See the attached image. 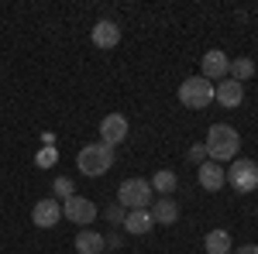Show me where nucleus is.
<instances>
[{
	"label": "nucleus",
	"mask_w": 258,
	"mask_h": 254,
	"mask_svg": "<svg viewBox=\"0 0 258 254\" xmlns=\"http://www.w3.org/2000/svg\"><path fill=\"white\" fill-rule=\"evenodd\" d=\"M203 148H207V158H210V161L224 165V161H234V158H238L241 137H238V131H234L231 124H214V127L207 131Z\"/></svg>",
	"instance_id": "nucleus-1"
},
{
	"label": "nucleus",
	"mask_w": 258,
	"mask_h": 254,
	"mask_svg": "<svg viewBox=\"0 0 258 254\" xmlns=\"http://www.w3.org/2000/svg\"><path fill=\"white\" fill-rule=\"evenodd\" d=\"M110 165H114V148H110V144H103V141L83 144L80 155H76V168H80L83 176H90V179L103 176Z\"/></svg>",
	"instance_id": "nucleus-2"
},
{
	"label": "nucleus",
	"mask_w": 258,
	"mask_h": 254,
	"mask_svg": "<svg viewBox=\"0 0 258 254\" xmlns=\"http://www.w3.org/2000/svg\"><path fill=\"white\" fill-rule=\"evenodd\" d=\"M117 203L124 210H148L155 203V189L148 179H124L117 186Z\"/></svg>",
	"instance_id": "nucleus-3"
},
{
	"label": "nucleus",
	"mask_w": 258,
	"mask_h": 254,
	"mask_svg": "<svg viewBox=\"0 0 258 254\" xmlns=\"http://www.w3.org/2000/svg\"><path fill=\"white\" fill-rule=\"evenodd\" d=\"M179 103L186 107V110H203V107H210L214 103V82L203 76H189L179 82Z\"/></svg>",
	"instance_id": "nucleus-4"
},
{
	"label": "nucleus",
	"mask_w": 258,
	"mask_h": 254,
	"mask_svg": "<svg viewBox=\"0 0 258 254\" xmlns=\"http://www.w3.org/2000/svg\"><path fill=\"white\" fill-rule=\"evenodd\" d=\"M224 176H227V186H231V189H238V193H255L258 189V161H251V158H234V161L224 168Z\"/></svg>",
	"instance_id": "nucleus-5"
},
{
	"label": "nucleus",
	"mask_w": 258,
	"mask_h": 254,
	"mask_svg": "<svg viewBox=\"0 0 258 254\" xmlns=\"http://www.w3.org/2000/svg\"><path fill=\"white\" fill-rule=\"evenodd\" d=\"M62 216L73 220V223H80V227H90V223L97 220V203H90V199H83V196H69V199L62 203Z\"/></svg>",
	"instance_id": "nucleus-6"
},
{
	"label": "nucleus",
	"mask_w": 258,
	"mask_h": 254,
	"mask_svg": "<svg viewBox=\"0 0 258 254\" xmlns=\"http://www.w3.org/2000/svg\"><path fill=\"white\" fill-rule=\"evenodd\" d=\"M124 137H127V117H124V114H107V117L100 120V141H103V144L114 148Z\"/></svg>",
	"instance_id": "nucleus-7"
},
{
	"label": "nucleus",
	"mask_w": 258,
	"mask_h": 254,
	"mask_svg": "<svg viewBox=\"0 0 258 254\" xmlns=\"http://www.w3.org/2000/svg\"><path fill=\"white\" fill-rule=\"evenodd\" d=\"M31 220H35V227H41V230L55 227V223L62 220L59 199H55V196H52V199H38V203H35V210H31Z\"/></svg>",
	"instance_id": "nucleus-8"
},
{
	"label": "nucleus",
	"mask_w": 258,
	"mask_h": 254,
	"mask_svg": "<svg viewBox=\"0 0 258 254\" xmlns=\"http://www.w3.org/2000/svg\"><path fill=\"white\" fill-rule=\"evenodd\" d=\"M227 76H231V59H227L220 48L207 52V55H203V79L220 82V79H227Z\"/></svg>",
	"instance_id": "nucleus-9"
},
{
	"label": "nucleus",
	"mask_w": 258,
	"mask_h": 254,
	"mask_svg": "<svg viewBox=\"0 0 258 254\" xmlns=\"http://www.w3.org/2000/svg\"><path fill=\"white\" fill-rule=\"evenodd\" d=\"M214 100H217L220 107L234 110V107H241V100H244V86L234 82V79H220L217 86H214Z\"/></svg>",
	"instance_id": "nucleus-10"
},
{
	"label": "nucleus",
	"mask_w": 258,
	"mask_h": 254,
	"mask_svg": "<svg viewBox=\"0 0 258 254\" xmlns=\"http://www.w3.org/2000/svg\"><path fill=\"white\" fill-rule=\"evenodd\" d=\"M197 179H200V186L207 189V193H220L224 186H227V176H224V168H220L217 161H203L200 165V172H197Z\"/></svg>",
	"instance_id": "nucleus-11"
},
{
	"label": "nucleus",
	"mask_w": 258,
	"mask_h": 254,
	"mask_svg": "<svg viewBox=\"0 0 258 254\" xmlns=\"http://www.w3.org/2000/svg\"><path fill=\"white\" fill-rule=\"evenodd\" d=\"M148 213H152V220H155V223L172 227V223L179 220V203H176V199H169V196H159V199L148 206Z\"/></svg>",
	"instance_id": "nucleus-12"
},
{
	"label": "nucleus",
	"mask_w": 258,
	"mask_h": 254,
	"mask_svg": "<svg viewBox=\"0 0 258 254\" xmlns=\"http://www.w3.org/2000/svg\"><path fill=\"white\" fill-rule=\"evenodd\" d=\"M90 38H93L97 48H114V45L120 41V28L114 24V21H97L93 31H90Z\"/></svg>",
	"instance_id": "nucleus-13"
},
{
	"label": "nucleus",
	"mask_w": 258,
	"mask_h": 254,
	"mask_svg": "<svg viewBox=\"0 0 258 254\" xmlns=\"http://www.w3.org/2000/svg\"><path fill=\"white\" fill-rule=\"evenodd\" d=\"M127 234H135V237H141V234H148L152 227H155V220H152V213L148 210H127L124 213V223H120Z\"/></svg>",
	"instance_id": "nucleus-14"
},
{
	"label": "nucleus",
	"mask_w": 258,
	"mask_h": 254,
	"mask_svg": "<svg viewBox=\"0 0 258 254\" xmlns=\"http://www.w3.org/2000/svg\"><path fill=\"white\" fill-rule=\"evenodd\" d=\"M76 251L80 254H103L107 251V240H103V234H97V230H80V234H76Z\"/></svg>",
	"instance_id": "nucleus-15"
},
{
	"label": "nucleus",
	"mask_w": 258,
	"mask_h": 254,
	"mask_svg": "<svg viewBox=\"0 0 258 254\" xmlns=\"http://www.w3.org/2000/svg\"><path fill=\"white\" fill-rule=\"evenodd\" d=\"M203 247H207V254H231V234L227 230H210L203 237Z\"/></svg>",
	"instance_id": "nucleus-16"
},
{
	"label": "nucleus",
	"mask_w": 258,
	"mask_h": 254,
	"mask_svg": "<svg viewBox=\"0 0 258 254\" xmlns=\"http://www.w3.org/2000/svg\"><path fill=\"white\" fill-rule=\"evenodd\" d=\"M176 186H179V176H176V172H169V168H159V172L152 176V189H155L159 196L176 193Z\"/></svg>",
	"instance_id": "nucleus-17"
},
{
	"label": "nucleus",
	"mask_w": 258,
	"mask_h": 254,
	"mask_svg": "<svg viewBox=\"0 0 258 254\" xmlns=\"http://www.w3.org/2000/svg\"><path fill=\"white\" fill-rule=\"evenodd\" d=\"M251 76H255V62L248 59V55H244V59H231V76H227V79H234V82L244 86Z\"/></svg>",
	"instance_id": "nucleus-18"
},
{
	"label": "nucleus",
	"mask_w": 258,
	"mask_h": 254,
	"mask_svg": "<svg viewBox=\"0 0 258 254\" xmlns=\"http://www.w3.org/2000/svg\"><path fill=\"white\" fill-rule=\"evenodd\" d=\"M52 193H55V199H69V196H76V193H73V179L59 176V179H55V186H52Z\"/></svg>",
	"instance_id": "nucleus-19"
},
{
	"label": "nucleus",
	"mask_w": 258,
	"mask_h": 254,
	"mask_svg": "<svg viewBox=\"0 0 258 254\" xmlns=\"http://www.w3.org/2000/svg\"><path fill=\"white\" fill-rule=\"evenodd\" d=\"M124 213H127V210H124L120 203H110V206H107V220H110V227H120V223H124Z\"/></svg>",
	"instance_id": "nucleus-20"
},
{
	"label": "nucleus",
	"mask_w": 258,
	"mask_h": 254,
	"mask_svg": "<svg viewBox=\"0 0 258 254\" xmlns=\"http://www.w3.org/2000/svg\"><path fill=\"white\" fill-rule=\"evenodd\" d=\"M52 161H59V151H55V148H45V151L38 155V168H48Z\"/></svg>",
	"instance_id": "nucleus-21"
},
{
	"label": "nucleus",
	"mask_w": 258,
	"mask_h": 254,
	"mask_svg": "<svg viewBox=\"0 0 258 254\" xmlns=\"http://www.w3.org/2000/svg\"><path fill=\"white\" fill-rule=\"evenodd\" d=\"M189 161H200V165H203V161H207V148H203V144H193V148H189Z\"/></svg>",
	"instance_id": "nucleus-22"
},
{
	"label": "nucleus",
	"mask_w": 258,
	"mask_h": 254,
	"mask_svg": "<svg viewBox=\"0 0 258 254\" xmlns=\"http://www.w3.org/2000/svg\"><path fill=\"white\" fill-rule=\"evenodd\" d=\"M103 240H107V247H110V251H114V247H120V237H117V234H110V237H103Z\"/></svg>",
	"instance_id": "nucleus-23"
},
{
	"label": "nucleus",
	"mask_w": 258,
	"mask_h": 254,
	"mask_svg": "<svg viewBox=\"0 0 258 254\" xmlns=\"http://www.w3.org/2000/svg\"><path fill=\"white\" fill-rule=\"evenodd\" d=\"M238 254H258V244H244V247H238Z\"/></svg>",
	"instance_id": "nucleus-24"
}]
</instances>
